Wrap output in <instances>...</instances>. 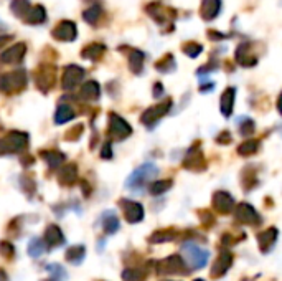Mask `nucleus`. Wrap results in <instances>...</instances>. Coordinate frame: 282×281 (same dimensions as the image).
I'll return each instance as SVG.
<instances>
[{
  "instance_id": "nucleus-1",
  "label": "nucleus",
  "mask_w": 282,
  "mask_h": 281,
  "mask_svg": "<svg viewBox=\"0 0 282 281\" xmlns=\"http://www.w3.org/2000/svg\"><path fill=\"white\" fill-rule=\"evenodd\" d=\"M157 174H159V169L155 167L154 164H150V162L144 164V166L136 169V171L131 174V177L125 180V187L129 190H139L141 187H144L149 180L154 179Z\"/></svg>"
},
{
  "instance_id": "nucleus-2",
  "label": "nucleus",
  "mask_w": 282,
  "mask_h": 281,
  "mask_svg": "<svg viewBox=\"0 0 282 281\" xmlns=\"http://www.w3.org/2000/svg\"><path fill=\"white\" fill-rule=\"evenodd\" d=\"M27 85V73L23 70H17L14 73L0 75V91L3 93H15L25 88Z\"/></svg>"
},
{
  "instance_id": "nucleus-3",
  "label": "nucleus",
  "mask_w": 282,
  "mask_h": 281,
  "mask_svg": "<svg viewBox=\"0 0 282 281\" xmlns=\"http://www.w3.org/2000/svg\"><path fill=\"white\" fill-rule=\"evenodd\" d=\"M181 253H183L186 263H188L192 268H203L208 261V252L203 248H200L195 243H186L181 248Z\"/></svg>"
},
{
  "instance_id": "nucleus-4",
  "label": "nucleus",
  "mask_w": 282,
  "mask_h": 281,
  "mask_svg": "<svg viewBox=\"0 0 282 281\" xmlns=\"http://www.w3.org/2000/svg\"><path fill=\"white\" fill-rule=\"evenodd\" d=\"M27 142H28V136H27V134H23V132H10L7 137L0 139V154L17 152V151H21Z\"/></svg>"
},
{
  "instance_id": "nucleus-5",
  "label": "nucleus",
  "mask_w": 282,
  "mask_h": 281,
  "mask_svg": "<svg viewBox=\"0 0 282 281\" xmlns=\"http://www.w3.org/2000/svg\"><path fill=\"white\" fill-rule=\"evenodd\" d=\"M145 10H147V14L152 17V19L157 22V23H167V22H170V20L175 19V15H177L175 12L172 10V8L160 5V3H157V2L149 3Z\"/></svg>"
},
{
  "instance_id": "nucleus-6",
  "label": "nucleus",
  "mask_w": 282,
  "mask_h": 281,
  "mask_svg": "<svg viewBox=\"0 0 282 281\" xmlns=\"http://www.w3.org/2000/svg\"><path fill=\"white\" fill-rule=\"evenodd\" d=\"M84 78V70L76 65H69L64 68L63 75V88L64 89H73L81 83V80Z\"/></svg>"
},
{
  "instance_id": "nucleus-7",
  "label": "nucleus",
  "mask_w": 282,
  "mask_h": 281,
  "mask_svg": "<svg viewBox=\"0 0 282 281\" xmlns=\"http://www.w3.org/2000/svg\"><path fill=\"white\" fill-rule=\"evenodd\" d=\"M51 35H53L56 40H60V42H73L78 35L76 25L73 23V22H69V20H64L53 30Z\"/></svg>"
},
{
  "instance_id": "nucleus-8",
  "label": "nucleus",
  "mask_w": 282,
  "mask_h": 281,
  "mask_svg": "<svg viewBox=\"0 0 282 281\" xmlns=\"http://www.w3.org/2000/svg\"><path fill=\"white\" fill-rule=\"evenodd\" d=\"M25 53H27V45H25V43H15L14 46L7 48L2 55H0V62L7 63V65L20 63L21 60H23Z\"/></svg>"
},
{
  "instance_id": "nucleus-9",
  "label": "nucleus",
  "mask_w": 282,
  "mask_h": 281,
  "mask_svg": "<svg viewBox=\"0 0 282 281\" xmlns=\"http://www.w3.org/2000/svg\"><path fill=\"white\" fill-rule=\"evenodd\" d=\"M109 134L117 137V139H122V137H127L129 134H131V126H129L122 118H119V116H116V114H111Z\"/></svg>"
},
{
  "instance_id": "nucleus-10",
  "label": "nucleus",
  "mask_w": 282,
  "mask_h": 281,
  "mask_svg": "<svg viewBox=\"0 0 282 281\" xmlns=\"http://www.w3.org/2000/svg\"><path fill=\"white\" fill-rule=\"evenodd\" d=\"M221 12V0H201V8H200V15L203 20L211 22L220 15Z\"/></svg>"
},
{
  "instance_id": "nucleus-11",
  "label": "nucleus",
  "mask_w": 282,
  "mask_h": 281,
  "mask_svg": "<svg viewBox=\"0 0 282 281\" xmlns=\"http://www.w3.org/2000/svg\"><path fill=\"white\" fill-rule=\"evenodd\" d=\"M236 62L242 65V66H253V65L258 63V58L253 53V48H251L249 43H241L236 48Z\"/></svg>"
},
{
  "instance_id": "nucleus-12",
  "label": "nucleus",
  "mask_w": 282,
  "mask_h": 281,
  "mask_svg": "<svg viewBox=\"0 0 282 281\" xmlns=\"http://www.w3.org/2000/svg\"><path fill=\"white\" fill-rule=\"evenodd\" d=\"M170 105H172V103L167 101V103H163V105H159V106H154V108H150V109H147L144 112V116H142V123H144V124L157 123V121L168 111Z\"/></svg>"
},
{
  "instance_id": "nucleus-13",
  "label": "nucleus",
  "mask_w": 282,
  "mask_h": 281,
  "mask_svg": "<svg viewBox=\"0 0 282 281\" xmlns=\"http://www.w3.org/2000/svg\"><path fill=\"white\" fill-rule=\"evenodd\" d=\"M53 83H55V68L43 66L37 75V85L46 91V89H48Z\"/></svg>"
},
{
  "instance_id": "nucleus-14",
  "label": "nucleus",
  "mask_w": 282,
  "mask_h": 281,
  "mask_svg": "<svg viewBox=\"0 0 282 281\" xmlns=\"http://www.w3.org/2000/svg\"><path fill=\"white\" fill-rule=\"evenodd\" d=\"M122 207L125 209V217L131 223L141 222L142 217H144V210L136 202H122Z\"/></svg>"
},
{
  "instance_id": "nucleus-15",
  "label": "nucleus",
  "mask_w": 282,
  "mask_h": 281,
  "mask_svg": "<svg viewBox=\"0 0 282 281\" xmlns=\"http://www.w3.org/2000/svg\"><path fill=\"white\" fill-rule=\"evenodd\" d=\"M46 20V12L45 8L41 5H37V7H30L28 14L25 15V22L30 25H38V23H43Z\"/></svg>"
},
{
  "instance_id": "nucleus-16",
  "label": "nucleus",
  "mask_w": 282,
  "mask_h": 281,
  "mask_svg": "<svg viewBox=\"0 0 282 281\" xmlns=\"http://www.w3.org/2000/svg\"><path fill=\"white\" fill-rule=\"evenodd\" d=\"M45 240H46V243L51 246H60L64 241V237L56 225H50L45 232Z\"/></svg>"
},
{
  "instance_id": "nucleus-17",
  "label": "nucleus",
  "mask_w": 282,
  "mask_h": 281,
  "mask_svg": "<svg viewBox=\"0 0 282 281\" xmlns=\"http://www.w3.org/2000/svg\"><path fill=\"white\" fill-rule=\"evenodd\" d=\"M99 93H101V89H99V85L96 83V81H88V83H84L83 88H81V98L88 99V101L98 99Z\"/></svg>"
},
{
  "instance_id": "nucleus-18",
  "label": "nucleus",
  "mask_w": 282,
  "mask_h": 281,
  "mask_svg": "<svg viewBox=\"0 0 282 281\" xmlns=\"http://www.w3.org/2000/svg\"><path fill=\"white\" fill-rule=\"evenodd\" d=\"M144 53L142 51H139V50H132L131 51V56H129V66H131V70L134 73H141L142 71V68H144Z\"/></svg>"
},
{
  "instance_id": "nucleus-19",
  "label": "nucleus",
  "mask_w": 282,
  "mask_h": 281,
  "mask_svg": "<svg viewBox=\"0 0 282 281\" xmlns=\"http://www.w3.org/2000/svg\"><path fill=\"white\" fill-rule=\"evenodd\" d=\"M234 88H228L226 91L221 96V111H223L224 116H229V112L233 109V103H234Z\"/></svg>"
},
{
  "instance_id": "nucleus-20",
  "label": "nucleus",
  "mask_w": 282,
  "mask_h": 281,
  "mask_svg": "<svg viewBox=\"0 0 282 281\" xmlns=\"http://www.w3.org/2000/svg\"><path fill=\"white\" fill-rule=\"evenodd\" d=\"M106 50V46L101 45V43H93V45H88L86 48L83 50V56L88 60H99Z\"/></svg>"
},
{
  "instance_id": "nucleus-21",
  "label": "nucleus",
  "mask_w": 282,
  "mask_h": 281,
  "mask_svg": "<svg viewBox=\"0 0 282 281\" xmlns=\"http://www.w3.org/2000/svg\"><path fill=\"white\" fill-rule=\"evenodd\" d=\"M10 10L17 17H25L30 10V0H12Z\"/></svg>"
},
{
  "instance_id": "nucleus-22",
  "label": "nucleus",
  "mask_w": 282,
  "mask_h": 281,
  "mask_svg": "<svg viewBox=\"0 0 282 281\" xmlns=\"http://www.w3.org/2000/svg\"><path fill=\"white\" fill-rule=\"evenodd\" d=\"M45 252H46V241H45V240H40V238L30 240V243H28V253L32 255L33 258L41 257V255L45 253Z\"/></svg>"
},
{
  "instance_id": "nucleus-23",
  "label": "nucleus",
  "mask_w": 282,
  "mask_h": 281,
  "mask_svg": "<svg viewBox=\"0 0 282 281\" xmlns=\"http://www.w3.org/2000/svg\"><path fill=\"white\" fill-rule=\"evenodd\" d=\"M104 230L107 233H116L119 230V218L116 217L114 212H107L104 215Z\"/></svg>"
},
{
  "instance_id": "nucleus-24",
  "label": "nucleus",
  "mask_w": 282,
  "mask_h": 281,
  "mask_svg": "<svg viewBox=\"0 0 282 281\" xmlns=\"http://www.w3.org/2000/svg\"><path fill=\"white\" fill-rule=\"evenodd\" d=\"M73 118H75V111L71 109L69 106H60L58 109H56V123L58 124H63L66 123V121H71Z\"/></svg>"
},
{
  "instance_id": "nucleus-25",
  "label": "nucleus",
  "mask_w": 282,
  "mask_h": 281,
  "mask_svg": "<svg viewBox=\"0 0 282 281\" xmlns=\"http://www.w3.org/2000/svg\"><path fill=\"white\" fill-rule=\"evenodd\" d=\"M84 258V248L83 246H71V248L68 250L66 253V260L75 263V265H78L81 260Z\"/></svg>"
},
{
  "instance_id": "nucleus-26",
  "label": "nucleus",
  "mask_w": 282,
  "mask_h": 281,
  "mask_svg": "<svg viewBox=\"0 0 282 281\" xmlns=\"http://www.w3.org/2000/svg\"><path fill=\"white\" fill-rule=\"evenodd\" d=\"M101 14H102L101 7H99V5H93V7H89L88 10H84L83 19L88 22V23H96V22L99 20V17H101Z\"/></svg>"
},
{
  "instance_id": "nucleus-27",
  "label": "nucleus",
  "mask_w": 282,
  "mask_h": 281,
  "mask_svg": "<svg viewBox=\"0 0 282 281\" xmlns=\"http://www.w3.org/2000/svg\"><path fill=\"white\" fill-rule=\"evenodd\" d=\"M201 51H203V46L197 42H186L183 45V53L188 55L190 58H197Z\"/></svg>"
},
{
  "instance_id": "nucleus-28",
  "label": "nucleus",
  "mask_w": 282,
  "mask_h": 281,
  "mask_svg": "<svg viewBox=\"0 0 282 281\" xmlns=\"http://www.w3.org/2000/svg\"><path fill=\"white\" fill-rule=\"evenodd\" d=\"M157 70L165 71V73L175 70V62H173V56H172V55H167L163 60H160V62L157 63Z\"/></svg>"
},
{
  "instance_id": "nucleus-29",
  "label": "nucleus",
  "mask_w": 282,
  "mask_h": 281,
  "mask_svg": "<svg viewBox=\"0 0 282 281\" xmlns=\"http://www.w3.org/2000/svg\"><path fill=\"white\" fill-rule=\"evenodd\" d=\"M170 180H162V182H155V184H152V187H150V192L152 194H162V192H165V190H168V187H170Z\"/></svg>"
},
{
  "instance_id": "nucleus-30",
  "label": "nucleus",
  "mask_w": 282,
  "mask_h": 281,
  "mask_svg": "<svg viewBox=\"0 0 282 281\" xmlns=\"http://www.w3.org/2000/svg\"><path fill=\"white\" fill-rule=\"evenodd\" d=\"M48 270L51 271V275H53V280L55 281H63L61 278H64L66 276V273H64V270L60 265H50Z\"/></svg>"
},
{
  "instance_id": "nucleus-31",
  "label": "nucleus",
  "mask_w": 282,
  "mask_h": 281,
  "mask_svg": "<svg viewBox=\"0 0 282 281\" xmlns=\"http://www.w3.org/2000/svg\"><path fill=\"white\" fill-rule=\"evenodd\" d=\"M45 157H46V161H48L50 166L56 167L64 159V155L60 154V152H50V154H45Z\"/></svg>"
},
{
  "instance_id": "nucleus-32",
  "label": "nucleus",
  "mask_w": 282,
  "mask_h": 281,
  "mask_svg": "<svg viewBox=\"0 0 282 281\" xmlns=\"http://www.w3.org/2000/svg\"><path fill=\"white\" fill-rule=\"evenodd\" d=\"M142 278V273L137 270H127L124 271V280L125 281H141Z\"/></svg>"
},
{
  "instance_id": "nucleus-33",
  "label": "nucleus",
  "mask_w": 282,
  "mask_h": 281,
  "mask_svg": "<svg viewBox=\"0 0 282 281\" xmlns=\"http://www.w3.org/2000/svg\"><path fill=\"white\" fill-rule=\"evenodd\" d=\"M12 40H14V37L12 35H0V48H3V46Z\"/></svg>"
},
{
  "instance_id": "nucleus-34",
  "label": "nucleus",
  "mask_w": 282,
  "mask_h": 281,
  "mask_svg": "<svg viewBox=\"0 0 282 281\" xmlns=\"http://www.w3.org/2000/svg\"><path fill=\"white\" fill-rule=\"evenodd\" d=\"M160 94H162V85H155V91H154V96L157 98V96H160Z\"/></svg>"
},
{
  "instance_id": "nucleus-35",
  "label": "nucleus",
  "mask_w": 282,
  "mask_h": 281,
  "mask_svg": "<svg viewBox=\"0 0 282 281\" xmlns=\"http://www.w3.org/2000/svg\"><path fill=\"white\" fill-rule=\"evenodd\" d=\"M0 281H7V276H5V273H3L2 270H0Z\"/></svg>"
},
{
  "instance_id": "nucleus-36",
  "label": "nucleus",
  "mask_w": 282,
  "mask_h": 281,
  "mask_svg": "<svg viewBox=\"0 0 282 281\" xmlns=\"http://www.w3.org/2000/svg\"><path fill=\"white\" fill-rule=\"evenodd\" d=\"M279 111L282 112V94H281V98H279Z\"/></svg>"
},
{
  "instance_id": "nucleus-37",
  "label": "nucleus",
  "mask_w": 282,
  "mask_h": 281,
  "mask_svg": "<svg viewBox=\"0 0 282 281\" xmlns=\"http://www.w3.org/2000/svg\"><path fill=\"white\" fill-rule=\"evenodd\" d=\"M50 281H53V280H50Z\"/></svg>"
}]
</instances>
